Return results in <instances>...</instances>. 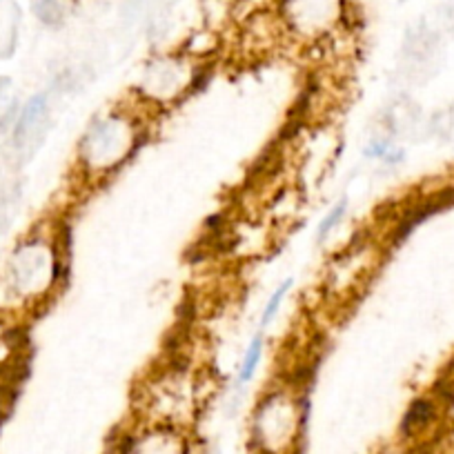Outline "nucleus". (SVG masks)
Segmentation results:
<instances>
[{"label":"nucleus","instance_id":"nucleus-12","mask_svg":"<svg viewBox=\"0 0 454 454\" xmlns=\"http://www.w3.org/2000/svg\"><path fill=\"white\" fill-rule=\"evenodd\" d=\"M292 286H294V283H292V278H286V281H283L281 286H278L277 290L272 292V296H270L268 303H265L263 314H261V323H259L261 332H263L265 327H268L270 323H272L274 318H277V314L281 312V305L286 303V299H287V294H290Z\"/></svg>","mask_w":454,"mask_h":454},{"label":"nucleus","instance_id":"nucleus-5","mask_svg":"<svg viewBox=\"0 0 454 454\" xmlns=\"http://www.w3.org/2000/svg\"><path fill=\"white\" fill-rule=\"evenodd\" d=\"M199 81L200 69L194 67L190 60L183 56H163L147 65L138 91L147 103L169 105L190 94Z\"/></svg>","mask_w":454,"mask_h":454},{"label":"nucleus","instance_id":"nucleus-8","mask_svg":"<svg viewBox=\"0 0 454 454\" xmlns=\"http://www.w3.org/2000/svg\"><path fill=\"white\" fill-rule=\"evenodd\" d=\"M436 419H439V403L432 396H421V399L410 403L408 412L401 421V432L408 439H417L434 426Z\"/></svg>","mask_w":454,"mask_h":454},{"label":"nucleus","instance_id":"nucleus-14","mask_svg":"<svg viewBox=\"0 0 454 454\" xmlns=\"http://www.w3.org/2000/svg\"><path fill=\"white\" fill-rule=\"evenodd\" d=\"M365 154H368L370 159H379L387 165H396L403 160V152L396 150V147L392 145L390 141H386V138H383V141H374L372 145L365 150Z\"/></svg>","mask_w":454,"mask_h":454},{"label":"nucleus","instance_id":"nucleus-10","mask_svg":"<svg viewBox=\"0 0 454 454\" xmlns=\"http://www.w3.org/2000/svg\"><path fill=\"white\" fill-rule=\"evenodd\" d=\"M19 336H16L14 327L7 323V318H3L0 314V370L10 368L12 364L16 361L19 356Z\"/></svg>","mask_w":454,"mask_h":454},{"label":"nucleus","instance_id":"nucleus-7","mask_svg":"<svg viewBox=\"0 0 454 454\" xmlns=\"http://www.w3.org/2000/svg\"><path fill=\"white\" fill-rule=\"evenodd\" d=\"M50 123V103L45 94H36L25 103L12 128V145L19 154H34L43 143Z\"/></svg>","mask_w":454,"mask_h":454},{"label":"nucleus","instance_id":"nucleus-2","mask_svg":"<svg viewBox=\"0 0 454 454\" xmlns=\"http://www.w3.org/2000/svg\"><path fill=\"white\" fill-rule=\"evenodd\" d=\"M145 141V128L137 112L112 107L90 123L78 143V168L87 178L100 181L123 168Z\"/></svg>","mask_w":454,"mask_h":454},{"label":"nucleus","instance_id":"nucleus-6","mask_svg":"<svg viewBox=\"0 0 454 454\" xmlns=\"http://www.w3.org/2000/svg\"><path fill=\"white\" fill-rule=\"evenodd\" d=\"M374 268H377L374 246H370V243L350 246L327 265L325 278H323L325 296L334 303L350 301L370 281Z\"/></svg>","mask_w":454,"mask_h":454},{"label":"nucleus","instance_id":"nucleus-13","mask_svg":"<svg viewBox=\"0 0 454 454\" xmlns=\"http://www.w3.org/2000/svg\"><path fill=\"white\" fill-rule=\"evenodd\" d=\"M346 212H348V200H339V203L334 205V207L330 209V212L325 214V218H323L321 223H318V230H317V243L318 246H323V243L327 241V239L334 234L336 227L340 225V221L346 218Z\"/></svg>","mask_w":454,"mask_h":454},{"label":"nucleus","instance_id":"nucleus-4","mask_svg":"<svg viewBox=\"0 0 454 454\" xmlns=\"http://www.w3.org/2000/svg\"><path fill=\"white\" fill-rule=\"evenodd\" d=\"M281 27L301 41H323L348 19V0H274Z\"/></svg>","mask_w":454,"mask_h":454},{"label":"nucleus","instance_id":"nucleus-11","mask_svg":"<svg viewBox=\"0 0 454 454\" xmlns=\"http://www.w3.org/2000/svg\"><path fill=\"white\" fill-rule=\"evenodd\" d=\"M34 14L47 27H59L65 19V0H32Z\"/></svg>","mask_w":454,"mask_h":454},{"label":"nucleus","instance_id":"nucleus-9","mask_svg":"<svg viewBox=\"0 0 454 454\" xmlns=\"http://www.w3.org/2000/svg\"><path fill=\"white\" fill-rule=\"evenodd\" d=\"M263 350H265V339H263V332H259V334L250 340V346H247L246 355H243L241 370H239V383H241V386H246V383H250L252 379H254L261 359H263Z\"/></svg>","mask_w":454,"mask_h":454},{"label":"nucleus","instance_id":"nucleus-3","mask_svg":"<svg viewBox=\"0 0 454 454\" xmlns=\"http://www.w3.org/2000/svg\"><path fill=\"white\" fill-rule=\"evenodd\" d=\"M301 434V401L296 387H272L261 396L252 417L256 454H294Z\"/></svg>","mask_w":454,"mask_h":454},{"label":"nucleus","instance_id":"nucleus-1","mask_svg":"<svg viewBox=\"0 0 454 454\" xmlns=\"http://www.w3.org/2000/svg\"><path fill=\"white\" fill-rule=\"evenodd\" d=\"M65 256L60 237L29 234L10 252L0 274V299L5 308H34L54 294L63 281Z\"/></svg>","mask_w":454,"mask_h":454}]
</instances>
